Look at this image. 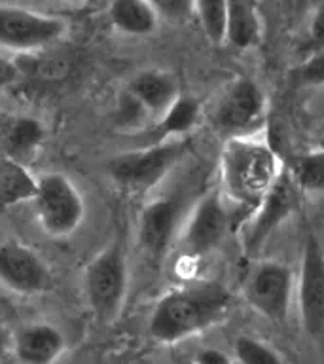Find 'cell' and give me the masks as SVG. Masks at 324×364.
I'll return each mask as SVG.
<instances>
[{
	"label": "cell",
	"mask_w": 324,
	"mask_h": 364,
	"mask_svg": "<svg viewBox=\"0 0 324 364\" xmlns=\"http://www.w3.org/2000/svg\"><path fill=\"white\" fill-rule=\"evenodd\" d=\"M45 129L40 119L23 114L0 116V154L2 158L28 165L44 142Z\"/></svg>",
	"instance_id": "14"
},
{
	"label": "cell",
	"mask_w": 324,
	"mask_h": 364,
	"mask_svg": "<svg viewBox=\"0 0 324 364\" xmlns=\"http://www.w3.org/2000/svg\"><path fill=\"white\" fill-rule=\"evenodd\" d=\"M36 190V178L28 171V165L17 164L11 159H0V209L33 199Z\"/></svg>",
	"instance_id": "20"
},
{
	"label": "cell",
	"mask_w": 324,
	"mask_h": 364,
	"mask_svg": "<svg viewBox=\"0 0 324 364\" xmlns=\"http://www.w3.org/2000/svg\"><path fill=\"white\" fill-rule=\"evenodd\" d=\"M267 101L254 80L239 76L227 85L216 102L212 125L226 139L256 136L266 127Z\"/></svg>",
	"instance_id": "8"
},
{
	"label": "cell",
	"mask_w": 324,
	"mask_h": 364,
	"mask_svg": "<svg viewBox=\"0 0 324 364\" xmlns=\"http://www.w3.org/2000/svg\"><path fill=\"white\" fill-rule=\"evenodd\" d=\"M303 192L283 165L277 181L264 196L260 205L241 224V247L244 256L252 258L267 243V239L300 209Z\"/></svg>",
	"instance_id": "7"
},
{
	"label": "cell",
	"mask_w": 324,
	"mask_h": 364,
	"mask_svg": "<svg viewBox=\"0 0 324 364\" xmlns=\"http://www.w3.org/2000/svg\"><path fill=\"white\" fill-rule=\"evenodd\" d=\"M309 51L324 48V6H320L313 14L311 25H309Z\"/></svg>",
	"instance_id": "27"
},
{
	"label": "cell",
	"mask_w": 324,
	"mask_h": 364,
	"mask_svg": "<svg viewBox=\"0 0 324 364\" xmlns=\"http://www.w3.org/2000/svg\"><path fill=\"white\" fill-rule=\"evenodd\" d=\"M19 76H21V70H19L17 61L0 57V90H4V87L14 84Z\"/></svg>",
	"instance_id": "28"
},
{
	"label": "cell",
	"mask_w": 324,
	"mask_h": 364,
	"mask_svg": "<svg viewBox=\"0 0 324 364\" xmlns=\"http://www.w3.org/2000/svg\"><path fill=\"white\" fill-rule=\"evenodd\" d=\"M192 364H193V363H192Z\"/></svg>",
	"instance_id": "30"
},
{
	"label": "cell",
	"mask_w": 324,
	"mask_h": 364,
	"mask_svg": "<svg viewBox=\"0 0 324 364\" xmlns=\"http://www.w3.org/2000/svg\"><path fill=\"white\" fill-rule=\"evenodd\" d=\"M65 31L67 23L61 17L21 6L0 4V48L19 55L44 51L61 38Z\"/></svg>",
	"instance_id": "9"
},
{
	"label": "cell",
	"mask_w": 324,
	"mask_h": 364,
	"mask_svg": "<svg viewBox=\"0 0 324 364\" xmlns=\"http://www.w3.org/2000/svg\"><path fill=\"white\" fill-rule=\"evenodd\" d=\"M31 201L38 224L51 237L72 235L85 218L84 196L63 173L40 175Z\"/></svg>",
	"instance_id": "6"
},
{
	"label": "cell",
	"mask_w": 324,
	"mask_h": 364,
	"mask_svg": "<svg viewBox=\"0 0 324 364\" xmlns=\"http://www.w3.org/2000/svg\"><path fill=\"white\" fill-rule=\"evenodd\" d=\"M243 294L260 315L271 323H284L294 296V273L283 262H258L247 275Z\"/></svg>",
	"instance_id": "10"
},
{
	"label": "cell",
	"mask_w": 324,
	"mask_h": 364,
	"mask_svg": "<svg viewBox=\"0 0 324 364\" xmlns=\"http://www.w3.org/2000/svg\"><path fill=\"white\" fill-rule=\"evenodd\" d=\"M114 124L124 133H146L153 125V116L127 87H124L114 108Z\"/></svg>",
	"instance_id": "22"
},
{
	"label": "cell",
	"mask_w": 324,
	"mask_h": 364,
	"mask_svg": "<svg viewBox=\"0 0 324 364\" xmlns=\"http://www.w3.org/2000/svg\"><path fill=\"white\" fill-rule=\"evenodd\" d=\"M186 139L144 144L136 150L118 154L107 165L110 181L127 192H148L169 175L186 154Z\"/></svg>",
	"instance_id": "4"
},
{
	"label": "cell",
	"mask_w": 324,
	"mask_h": 364,
	"mask_svg": "<svg viewBox=\"0 0 324 364\" xmlns=\"http://www.w3.org/2000/svg\"><path fill=\"white\" fill-rule=\"evenodd\" d=\"M108 17L119 33L129 36L152 34L159 25V17L148 0H112Z\"/></svg>",
	"instance_id": "19"
},
{
	"label": "cell",
	"mask_w": 324,
	"mask_h": 364,
	"mask_svg": "<svg viewBox=\"0 0 324 364\" xmlns=\"http://www.w3.org/2000/svg\"><path fill=\"white\" fill-rule=\"evenodd\" d=\"M65 349V336L50 323L27 324L14 338V353L21 364H55Z\"/></svg>",
	"instance_id": "15"
},
{
	"label": "cell",
	"mask_w": 324,
	"mask_h": 364,
	"mask_svg": "<svg viewBox=\"0 0 324 364\" xmlns=\"http://www.w3.org/2000/svg\"><path fill=\"white\" fill-rule=\"evenodd\" d=\"M158 14L159 21L186 25L195 17V0H148Z\"/></svg>",
	"instance_id": "25"
},
{
	"label": "cell",
	"mask_w": 324,
	"mask_h": 364,
	"mask_svg": "<svg viewBox=\"0 0 324 364\" xmlns=\"http://www.w3.org/2000/svg\"><path fill=\"white\" fill-rule=\"evenodd\" d=\"M129 287V267L122 247L112 245L97 252L84 272V296L91 315L110 324L124 309Z\"/></svg>",
	"instance_id": "3"
},
{
	"label": "cell",
	"mask_w": 324,
	"mask_h": 364,
	"mask_svg": "<svg viewBox=\"0 0 324 364\" xmlns=\"http://www.w3.org/2000/svg\"><path fill=\"white\" fill-rule=\"evenodd\" d=\"M283 171L281 159L269 142L256 136L226 139L218 159L220 193L232 207L241 226L260 205Z\"/></svg>",
	"instance_id": "2"
},
{
	"label": "cell",
	"mask_w": 324,
	"mask_h": 364,
	"mask_svg": "<svg viewBox=\"0 0 324 364\" xmlns=\"http://www.w3.org/2000/svg\"><path fill=\"white\" fill-rule=\"evenodd\" d=\"M239 364H283L271 347L252 336H239L233 343Z\"/></svg>",
	"instance_id": "24"
},
{
	"label": "cell",
	"mask_w": 324,
	"mask_h": 364,
	"mask_svg": "<svg viewBox=\"0 0 324 364\" xmlns=\"http://www.w3.org/2000/svg\"><path fill=\"white\" fill-rule=\"evenodd\" d=\"M294 80L298 85H324V48L307 51L306 59L296 67Z\"/></svg>",
	"instance_id": "26"
},
{
	"label": "cell",
	"mask_w": 324,
	"mask_h": 364,
	"mask_svg": "<svg viewBox=\"0 0 324 364\" xmlns=\"http://www.w3.org/2000/svg\"><path fill=\"white\" fill-rule=\"evenodd\" d=\"M195 16H198L201 28H203L209 42H212V44L226 42V0H195Z\"/></svg>",
	"instance_id": "23"
},
{
	"label": "cell",
	"mask_w": 324,
	"mask_h": 364,
	"mask_svg": "<svg viewBox=\"0 0 324 364\" xmlns=\"http://www.w3.org/2000/svg\"><path fill=\"white\" fill-rule=\"evenodd\" d=\"M237 218L220 190L203 193L184 216L176 235L178 250L184 260H199L218 249Z\"/></svg>",
	"instance_id": "5"
},
{
	"label": "cell",
	"mask_w": 324,
	"mask_h": 364,
	"mask_svg": "<svg viewBox=\"0 0 324 364\" xmlns=\"http://www.w3.org/2000/svg\"><path fill=\"white\" fill-rule=\"evenodd\" d=\"M296 290L301 326L309 338H320L324 334V247L315 233H307L303 239Z\"/></svg>",
	"instance_id": "11"
},
{
	"label": "cell",
	"mask_w": 324,
	"mask_h": 364,
	"mask_svg": "<svg viewBox=\"0 0 324 364\" xmlns=\"http://www.w3.org/2000/svg\"><path fill=\"white\" fill-rule=\"evenodd\" d=\"M226 42L235 50H250L261 42L264 23L258 0H226Z\"/></svg>",
	"instance_id": "17"
},
{
	"label": "cell",
	"mask_w": 324,
	"mask_h": 364,
	"mask_svg": "<svg viewBox=\"0 0 324 364\" xmlns=\"http://www.w3.org/2000/svg\"><path fill=\"white\" fill-rule=\"evenodd\" d=\"M233 309V292L220 281H195L169 290L153 306L148 334L176 343L222 323Z\"/></svg>",
	"instance_id": "1"
},
{
	"label": "cell",
	"mask_w": 324,
	"mask_h": 364,
	"mask_svg": "<svg viewBox=\"0 0 324 364\" xmlns=\"http://www.w3.org/2000/svg\"><path fill=\"white\" fill-rule=\"evenodd\" d=\"M201 107L198 99L190 95H180L163 116L156 119V124L146 131L153 139L146 144H156V142L173 141V139H184L190 131L198 125Z\"/></svg>",
	"instance_id": "18"
},
{
	"label": "cell",
	"mask_w": 324,
	"mask_h": 364,
	"mask_svg": "<svg viewBox=\"0 0 324 364\" xmlns=\"http://www.w3.org/2000/svg\"><path fill=\"white\" fill-rule=\"evenodd\" d=\"M0 284L19 296H40L53 289V273L44 258L21 241L0 243Z\"/></svg>",
	"instance_id": "12"
},
{
	"label": "cell",
	"mask_w": 324,
	"mask_h": 364,
	"mask_svg": "<svg viewBox=\"0 0 324 364\" xmlns=\"http://www.w3.org/2000/svg\"><path fill=\"white\" fill-rule=\"evenodd\" d=\"M284 167L301 192H324V150L298 154Z\"/></svg>",
	"instance_id": "21"
},
{
	"label": "cell",
	"mask_w": 324,
	"mask_h": 364,
	"mask_svg": "<svg viewBox=\"0 0 324 364\" xmlns=\"http://www.w3.org/2000/svg\"><path fill=\"white\" fill-rule=\"evenodd\" d=\"M184 222L180 193L150 199L139 216V243L150 258H161L173 247Z\"/></svg>",
	"instance_id": "13"
},
{
	"label": "cell",
	"mask_w": 324,
	"mask_h": 364,
	"mask_svg": "<svg viewBox=\"0 0 324 364\" xmlns=\"http://www.w3.org/2000/svg\"><path fill=\"white\" fill-rule=\"evenodd\" d=\"M193 364H232V360L218 349H203L195 355Z\"/></svg>",
	"instance_id": "29"
},
{
	"label": "cell",
	"mask_w": 324,
	"mask_h": 364,
	"mask_svg": "<svg viewBox=\"0 0 324 364\" xmlns=\"http://www.w3.org/2000/svg\"><path fill=\"white\" fill-rule=\"evenodd\" d=\"M125 87L142 102V107L146 108L148 112L152 114L153 124L180 97L178 82L175 76L165 70H159V68L141 70L129 80V84Z\"/></svg>",
	"instance_id": "16"
}]
</instances>
